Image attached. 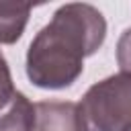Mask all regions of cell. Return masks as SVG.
Segmentation results:
<instances>
[{
    "instance_id": "obj_1",
    "label": "cell",
    "mask_w": 131,
    "mask_h": 131,
    "mask_svg": "<svg viewBox=\"0 0 131 131\" xmlns=\"http://www.w3.org/2000/svg\"><path fill=\"white\" fill-rule=\"evenodd\" d=\"M106 37L102 12L86 2L59 6L35 35L27 51V76L37 88H70L84 72V59L94 55Z\"/></svg>"
},
{
    "instance_id": "obj_4",
    "label": "cell",
    "mask_w": 131,
    "mask_h": 131,
    "mask_svg": "<svg viewBox=\"0 0 131 131\" xmlns=\"http://www.w3.org/2000/svg\"><path fill=\"white\" fill-rule=\"evenodd\" d=\"M16 88L12 84V76H10V68H8V61L6 57L2 55L0 51V113L10 104V100L16 96Z\"/></svg>"
},
{
    "instance_id": "obj_2",
    "label": "cell",
    "mask_w": 131,
    "mask_h": 131,
    "mask_svg": "<svg viewBox=\"0 0 131 131\" xmlns=\"http://www.w3.org/2000/svg\"><path fill=\"white\" fill-rule=\"evenodd\" d=\"M78 131H131V74L92 84L76 102Z\"/></svg>"
},
{
    "instance_id": "obj_3",
    "label": "cell",
    "mask_w": 131,
    "mask_h": 131,
    "mask_svg": "<svg viewBox=\"0 0 131 131\" xmlns=\"http://www.w3.org/2000/svg\"><path fill=\"white\" fill-rule=\"evenodd\" d=\"M31 16V4L0 2V45L16 43Z\"/></svg>"
},
{
    "instance_id": "obj_5",
    "label": "cell",
    "mask_w": 131,
    "mask_h": 131,
    "mask_svg": "<svg viewBox=\"0 0 131 131\" xmlns=\"http://www.w3.org/2000/svg\"><path fill=\"white\" fill-rule=\"evenodd\" d=\"M117 63L123 74H131V27L125 29L117 41Z\"/></svg>"
}]
</instances>
